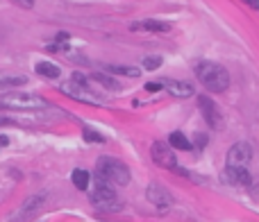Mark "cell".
I'll return each mask as SVG.
<instances>
[{"label": "cell", "instance_id": "28", "mask_svg": "<svg viewBox=\"0 0 259 222\" xmlns=\"http://www.w3.org/2000/svg\"><path fill=\"white\" fill-rule=\"evenodd\" d=\"M0 145H2V148H5V145H9V138H7L5 134H0Z\"/></svg>", "mask_w": 259, "mask_h": 222}, {"label": "cell", "instance_id": "3", "mask_svg": "<svg viewBox=\"0 0 259 222\" xmlns=\"http://www.w3.org/2000/svg\"><path fill=\"white\" fill-rule=\"evenodd\" d=\"M96 174L105 177L107 181H112L114 186H128L132 174H130V168L114 157H98L96 161Z\"/></svg>", "mask_w": 259, "mask_h": 222}, {"label": "cell", "instance_id": "20", "mask_svg": "<svg viewBox=\"0 0 259 222\" xmlns=\"http://www.w3.org/2000/svg\"><path fill=\"white\" fill-rule=\"evenodd\" d=\"M162 63H164V57H159V55H148V57H143V63H141V66L146 70H157Z\"/></svg>", "mask_w": 259, "mask_h": 222}, {"label": "cell", "instance_id": "25", "mask_svg": "<svg viewBox=\"0 0 259 222\" xmlns=\"http://www.w3.org/2000/svg\"><path fill=\"white\" fill-rule=\"evenodd\" d=\"M14 5H21V7H25V9H32L34 7V0H11Z\"/></svg>", "mask_w": 259, "mask_h": 222}, {"label": "cell", "instance_id": "27", "mask_svg": "<svg viewBox=\"0 0 259 222\" xmlns=\"http://www.w3.org/2000/svg\"><path fill=\"white\" fill-rule=\"evenodd\" d=\"M248 7H253V9H259V0H243Z\"/></svg>", "mask_w": 259, "mask_h": 222}, {"label": "cell", "instance_id": "2", "mask_svg": "<svg viewBox=\"0 0 259 222\" xmlns=\"http://www.w3.org/2000/svg\"><path fill=\"white\" fill-rule=\"evenodd\" d=\"M91 181H93V188H91V195H89L91 204L96 206L98 211H119L121 206H123V202L116 195L112 181H107L100 174H93Z\"/></svg>", "mask_w": 259, "mask_h": 222}, {"label": "cell", "instance_id": "16", "mask_svg": "<svg viewBox=\"0 0 259 222\" xmlns=\"http://www.w3.org/2000/svg\"><path fill=\"white\" fill-rule=\"evenodd\" d=\"M168 145H171L173 150H184V152H189V150H194V145H191V141L187 136H184L182 132H173L171 136H168Z\"/></svg>", "mask_w": 259, "mask_h": 222}, {"label": "cell", "instance_id": "5", "mask_svg": "<svg viewBox=\"0 0 259 222\" xmlns=\"http://www.w3.org/2000/svg\"><path fill=\"white\" fill-rule=\"evenodd\" d=\"M60 91L75 102H84V105H103V95H98L91 84H80L75 79H68L60 86Z\"/></svg>", "mask_w": 259, "mask_h": 222}, {"label": "cell", "instance_id": "13", "mask_svg": "<svg viewBox=\"0 0 259 222\" xmlns=\"http://www.w3.org/2000/svg\"><path fill=\"white\" fill-rule=\"evenodd\" d=\"M23 84H27V75H21V73H7V70H0V91L14 89V86H23Z\"/></svg>", "mask_w": 259, "mask_h": 222}, {"label": "cell", "instance_id": "18", "mask_svg": "<svg viewBox=\"0 0 259 222\" xmlns=\"http://www.w3.org/2000/svg\"><path fill=\"white\" fill-rule=\"evenodd\" d=\"M70 181H73V186H75L77 190H86L89 184H91V174L86 172V170L77 168V170H73V174H70Z\"/></svg>", "mask_w": 259, "mask_h": 222}, {"label": "cell", "instance_id": "8", "mask_svg": "<svg viewBox=\"0 0 259 222\" xmlns=\"http://www.w3.org/2000/svg\"><path fill=\"white\" fill-rule=\"evenodd\" d=\"M146 200L150 202L152 206H155L159 213H166L168 209L173 206V197H171V193H168L164 186H159V184H150L146 188Z\"/></svg>", "mask_w": 259, "mask_h": 222}, {"label": "cell", "instance_id": "19", "mask_svg": "<svg viewBox=\"0 0 259 222\" xmlns=\"http://www.w3.org/2000/svg\"><path fill=\"white\" fill-rule=\"evenodd\" d=\"M105 70L107 73H119V75H125V77H139L141 75V70L139 68H134V66H116V63H107L105 66Z\"/></svg>", "mask_w": 259, "mask_h": 222}, {"label": "cell", "instance_id": "21", "mask_svg": "<svg viewBox=\"0 0 259 222\" xmlns=\"http://www.w3.org/2000/svg\"><path fill=\"white\" fill-rule=\"evenodd\" d=\"M82 136H84V141H89V143H105V136H103V134L93 132L91 127H84V129H82Z\"/></svg>", "mask_w": 259, "mask_h": 222}, {"label": "cell", "instance_id": "24", "mask_svg": "<svg viewBox=\"0 0 259 222\" xmlns=\"http://www.w3.org/2000/svg\"><path fill=\"white\" fill-rule=\"evenodd\" d=\"M68 39H70L68 32H57L55 34V43H68Z\"/></svg>", "mask_w": 259, "mask_h": 222}, {"label": "cell", "instance_id": "1", "mask_svg": "<svg viewBox=\"0 0 259 222\" xmlns=\"http://www.w3.org/2000/svg\"><path fill=\"white\" fill-rule=\"evenodd\" d=\"M195 77L200 79V84L207 91H214V93H223V91L230 89V73L223 68L221 63L200 61L195 66Z\"/></svg>", "mask_w": 259, "mask_h": 222}, {"label": "cell", "instance_id": "12", "mask_svg": "<svg viewBox=\"0 0 259 222\" xmlns=\"http://www.w3.org/2000/svg\"><path fill=\"white\" fill-rule=\"evenodd\" d=\"M162 84H164V91L171 93L173 98H194V95H195L194 84L182 82V79H164Z\"/></svg>", "mask_w": 259, "mask_h": 222}, {"label": "cell", "instance_id": "11", "mask_svg": "<svg viewBox=\"0 0 259 222\" xmlns=\"http://www.w3.org/2000/svg\"><path fill=\"white\" fill-rule=\"evenodd\" d=\"M43 202H46V193L27 197V200L23 202V206L16 211V216H14V222H27V220H30V218H32L34 213H37L39 209L43 206Z\"/></svg>", "mask_w": 259, "mask_h": 222}, {"label": "cell", "instance_id": "9", "mask_svg": "<svg viewBox=\"0 0 259 222\" xmlns=\"http://www.w3.org/2000/svg\"><path fill=\"white\" fill-rule=\"evenodd\" d=\"M253 161V148L250 143H234L227 150V166H248Z\"/></svg>", "mask_w": 259, "mask_h": 222}, {"label": "cell", "instance_id": "10", "mask_svg": "<svg viewBox=\"0 0 259 222\" xmlns=\"http://www.w3.org/2000/svg\"><path fill=\"white\" fill-rule=\"evenodd\" d=\"M223 177H225L227 184L241 186V188H248V186L253 184V174L248 172L246 166H227L225 172H223Z\"/></svg>", "mask_w": 259, "mask_h": 222}, {"label": "cell", "instance_id": "6", "mask_svg": "<svg viewBox=\"0 0 259 222\" xmlns=\"http://www.w3.org/2000/svg\"><path fill=\"white\" fill-rule=\"evenodd\" d=\"M150 157H152V161H155V164L159 166V168L175 170L178 174H187V170H182V168L178 166V159H175V152H173V148L168 145V143H162V141L152 143Z\"/></svg>", "mask_w": 259, "mask_h": 222}, {"label": "cell", "instance_id": "15", "mask_svg": "<svg viewBox=\"0 0 259 222\" xmlns=\"http://www.w3.org/2000/svg\"><path fill=\"white\" fill-rule=\"evenodd\" d=\"M132 30H146V32H168L171 25L164 21H157V18H146L141 23H132Z\"/></svg>", "mask_w": 259, "mask_h": 222}, {"label": "cell", "instance_id": "4", "mask_svg": "<svg viewBox=\"0 0 259 222\" xmlns=\"http://www.w3.org/2000/svg\"><path fill=\"white\" fill-rule=\"evenodd\" d=\"M0 105L9 107V109H23V111H32L39 107H48V102L43 100L37 93H25V91H9V93L0 95Z\"/></svg>", "mask_w": 259, "mask_h": 222}, {"label": "cell", "instance_id": "7", "mask_svg": "<svg viewBox=\"0 0 259 222\" xmlns=\"http://www.w3.org/2000/svg\"><path fill=\"white\" fill-rule=\"evenodd\" d=\"M198 107H200V113H202V118H205L207 127H211V129H221L223 127L221 109H218V105L211 100L209 95H198Z\"/></svg>", "mask_w": 259, "mask_h": 222}, {"label": "cell", "instance_id": "26", "mask_svg": "<svg viewBox=\"0 0 259 222\" xmlns=\"http://www.w3.org/2000/svg\"><path fill=\"white\" fill-rule=\"evenodd\" d=\"M2 125H14V120H11V118H7V116H2V113H0V127Z\"/></svg>", "mask_w": 259, "mask_h": 222}, {"label": "cell", "instance_id": "14", "mask_svg": "<svg viewBox=\"0 0 259 222\" xmlns=\"http://www.w3.org/2000/svg\"><path fill=\"white\" fill-rule=\"evenodd\" d=\"M34 70H37L41 77H46V79H60L62 77V68L57 66V63H53V61H37Z\"/></svg>", "mask_w": 259, "mask_h": 222}, {"label": "cell", "instance_id": "23", "mask_svg": "<svg viewBox=\"0 0 259 222\" xmlns=\"http://www.w3.org/2000/svg\"><path fill=\"white\" fill-rule=\"evenodd\" d=\"M146 91H150V93H155V91H162L164 84L162 82H146V86H143Z\"/></svg>", "mask_w": 259, "mask_h": 222}, {"label": "cell", "instance_id": "17", "mask_svg": "<svg viewBox=\"0 0 259 222\" xmlns=\"http://www.w3.org/2000/svg\"><path fill=\"white\" fill-rule=\"evenodd\" d=\"M91 82L105 86L107 91H121V84L112 77V75H107V73H91Z\"/></svg>", "mask_w": 259, "mask_h": 222}, {"label": "cell", "instance_id": "22", "mask_svg": "<svg viewBox=\"0 0 259 222\" xmlns=\"http://www.w3.org/2000/svg\"><path fill=\"white\" fill-rule=\"evenodd\" d=\"M207 141H209V136H207V134H195L194 136V143H195V148H200V150H205L207 148Z\"/></svg>", "mask_w": 259, "mask_h": 222}]
</instances>
